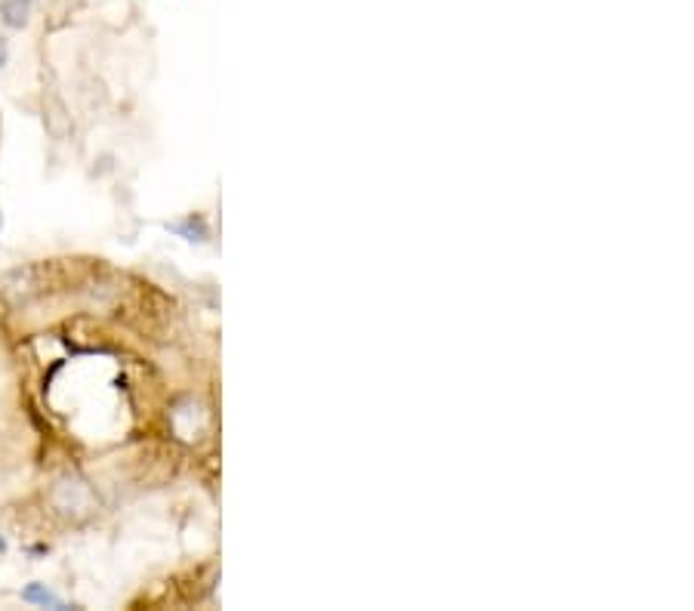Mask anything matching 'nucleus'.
<instances>
[{"label":"nucleus","mask_w":694,"mask_h":611,"mask_svg":"<svg viewBox=\"0 0 694 611\" xmlns=\"http://www.w3.org/2000/svg\"><path fill=\"white\" fill-rule=\"evenodd\" d=\"M38 0H0V19L10 28H22Z\"/></svg>","instance_id":"f257e3e1"},{"label":"nucleus","mask_w":694,"mask_h":611,"mask_svg":"<svg viewBox=\"0 0 694 611\" xmlns=\"http://www.w3.org/2000/svg\"><path fill=\"white\" fill-rule=\"evenodd\" d=\"M22 599L25 602H31V605H50V608H62V599L56 596V593H50L44 584H28L25 590H22Z\"/></svg>","instance_id":"f03ea898"},{"label":"nucleus","mask_w":694,"mask_h":611,"mask_svg":"<svg viewBox=\"0 0 694 611\" xmlns=\"http://www.w3.org/2000/svg\"><path fill=\"white\" fill-rule=\"evenodd\" d=\"M173 229H176V232H182L189 241H204V238H207L204 223H201V220H195V217H189L186 223H182V226H173Z\"/></svg>","instance_id":"7ed1b4c3"},{"label":"nucleus","mask_w":694,"mask_h":611,"mask_svg":"<svg viewBox=\"0 0 694 611\" xmlns=\"http://www.w3.org/2000/svg\"><path fill=\"white\" fill-rule=\"evenodd\" d=\"M7 59H10V44H7V38H0V68L7 65Z\"/></svg>","instance_id":"20e7f679"},{"label":"nucleus","mask_w":694,"mask_h":611,"mask_svg":"<svg viewBox=\"0 0 694 611\" xmlns=\"http://www.w3.org/2000/svg\"><path fill=\"white\" fill-rule=\"evenodd\" d=\"M0 550H4V541H0Z\"/></svg>","instance_id":"39448f33"},{"label":"nucleus","mask_w":694,"mask_h":611,"mask_svg":"<svg viewBox=\"0 0 694 611\" xmlns=\"http://www.w3.org/2000/svg\"><path fill=\"white\" fill-rule=\"evenodd\" d=\"M0 223H4V220H0Z\"/></svg>","instance_id":"423d86ee"}]
</instances>
